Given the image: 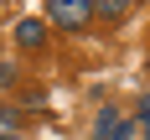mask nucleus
I'll list each match as a JSON object with an SVG mask.
<instances>
[{
    "instance_id": "nucleus-3",
    "label": "nucleus",
    "mask_w": 150,
    "mask_h": 140,
    "mask_svg": "<svg viewBox=\"0 0 150 140\" xmlns=\"http://www.w3.org/2000/svg\"><path fill=\"white\" fill-rule=\"evenodd\" d=\"M47 36H52V26L36 21V16H31V21H16V47H21V52H42Z\"/></svg>"
},
{
    "instance_id": "nucleus-1",
    "label": "nucleus",
    "mask_w": 150,
    "mask_h": 140,
    "mask_svg": "<svg viewBox=\"0 0 150 140\" xmlns=\"http://www.w3.org/2000/svg\"><path fill=\"white\" fill-rule=\"evenodd\" d=\"M135 114H124L119 104H104L93 114V140H135Z\"/></svg>"
},
{
    "instance_id": "nucleus-5",
    "label": "nucleus",
    "mask_w": 150,
    "mask_h": 140,
    "mask_svg": "<svg viewBox=\"0 0 150 140\" xmlns=\"http://www.w3.org/2000/svg\"><path fill=\"white\" fill-rule=\"evenodd\" d=\"M16 124H21V109H16V104H0V130H16Z\"/></svg>"
},
{
    "instance_id": "nucleus-6",
    "label": "nucleus",
    "mask_w": 150,
    "mask_h": 140,
    "mask_svg": "<svg viewBox=\"0 0 150 140\" xmlns=\"http://www.w3.org/2000/svg\"><path fill=\"white\" fill-rule=\"evenodd\" d=\"M16 78H21V73H16V62H0V88H16Z\"/></svg>"
},
{
    "instance_id": "nucleus-4",
    "label": "nucleus",
    "mask_w": 150,
    "mask_h": 140,
    "mask_svg": "<svg viewBox=\"0 0 150 140\" xmlns=\"http://www.w3.org/2000/svg\"><path fill=\"white\" fill-rule=\"evenodd\" d=\"M129 5H135V0H93V16L109 21V26H119L124 16H129Z\"/></svg>"
},
{
    "instance_id": "nucleus-2",
    "label": "nucleus",
    "mask_w": 150,
    "mask_h": 140,
    "mask_svg": "<svg viewBox=\"0 0 150 140\" xmlns=\"http://www.w3.org/2000/svg\"><path fill=\"white\" fill-rule=\"evenodd\" d=\"M93 16V0H47V21L62 31H83Z\"/></svg>"
},
{
    "instance_id": "nucleus-7",
    "label": "nucleus",
    "mask_w": 150,
    "mask_h": 140,
    "mask_svg": "<svg viewBox=\"0 0 150 140\" xmlns=\"http://www.w3.org/2000/svg\"><path fill=\"white\" fill-rule=\"evenodd\" d=\"M0 140H26V135H0Z\"/></svg>"
}]
</instances>
